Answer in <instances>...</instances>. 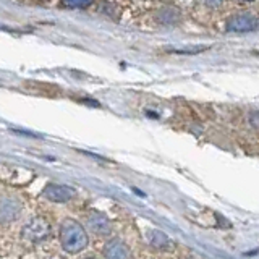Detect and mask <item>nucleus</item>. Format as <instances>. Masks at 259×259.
<instances>
[{"label":"nucleus","mask_w":259,"mask_h":259,"mask_svg":"<svg viewBox=\"0 0 259 259\" xmlns=\"http://www.w3.org/2000/svg\"><path fill=\"white\" fill-rule=\"evenodd\" d=\"M60 241L65 251L78 253V251L88 246V235L78 222L65 221L60 227Z\"/></svg>","instance_id":"1"},{"label":"nucleus","mask_w":259,"mask_h":259,"mask_svg":"<svg viewBox=\"0 0 259 259\" xmlns=\"http://www.w3.org/2000/svg\"><path fill=\"white\" fill-rule=\"evenodd\" d=\"M49 235H51V225H49L44 219L34 217L23 227V237L32 243L44 241L49 238Z\"/></svg>","instance_id":"2"},{"label":"nucleus","mask_w":259,"mask_h":259,"mask_svg":"<svg viewBox=\"0 0 259 259\" xmlns=\"http://www.w3.org/2000/svg\"><path fill=\"white\" fill-rule=\"evenodd\" d=\"M42 194L51 201H55V202H65V201H70L73 196L76 194V191L71 188V186H67V185H55V183H51L47 185Z\"/></svg>","instance_id":"3"},{"label":"nucleus","mask_w":259,"mask_h":259,"mask_svg":"<svg viewBox=\"0 0 259 259\" xmlns=\"http://www.w3.org/2000/svg\"><path fill=\"white\" fill-rule=\"evenodd\" d=\"M227 28H229L230 31H238V32L253 31L257 28V20L249 13L235 15L229 21H227Z\"/></svg>","instance_id":"4"},{"label":"nucleus","mask_w":259,"mask_h":259,"mask_svg":"<svg viewBox=\"0 0 259 259\" xmlns=\"http://www.w3.org/2000/svg\"><path fill=\"white\" fill-rule=\"evenodd\" d=\"M21 206L16 199H10V198H4L0 199V222H10L13 219H16L20 215Z\"/></svg>","instance_id":"5"},{"label":"nucleus","mask_w":259,"mask_h":259,"mask_svg":"<svg viewBox=\"0 0 259 259\" xmlns=\"http://www.w3.org/2000/svg\"><path fill=\"white\" fill-rule=\"evenodd\" d=\"M89 225H91V230L96 232L97 235H105L110 232V224L107 221V217H104L99 212L89 215Z\"/></svg>","instance_id":"6"},{"label":"nucleus","mask_w":259,"mask_h":259,"mask_svg":"<svg viewBox=\"0 0 259 259\" xmlns=\"http://www.w3.org/2000/svg\"><path fill=\"white\" fill-rule=\"evenodd\" d=\"M104 254L107 256V257H128L130 256L126 246L120 240H112V241H109L107 245H105Z\"/></svg>","instance_id":"7"},{"label":"nucleus","mask_w":259,"mask_h":259,"mask_svg":"<svg viewBox=\"0 0 259 259\" xmlns=\"http://www.w3.org/2000/svg\"><path fill=\"white\" fill-rule=\"evenodd\" d=\"M149 241L154 248H164L168 245V238L164 232H159V230H152L149 235Z\"/></svg>","instance_id":"8"},{"label":"nucleus","mask_w":259,"mask_h":259,"mask_svg":"<svg viewBox=\"0 0 259 259\" xmlns=\"http://www.w3.org/2000/svg\"><path fill=\"white\" fill-rule=\"evenodd\" d=\"M62 2L68 8H86L91 5L94 0H62Z\"/></svg>","instance_id":"9"},{"label":"nucleus","mask_w":259,"mask_h":259,"mask_svg":"<svg viewBox=\"0 0 259 259\" xmlns=\"http://www.w3.org/2000/svg\"><path fill=\"white\" fill-rule=\"evenodd\" d=\"M221 2H222V0H207V4L210 7H219V5H221Z\"/></svg>","instance_id":"10"},{"label":"nucleus","mask_w":259,"mask_h":259,"mask_svg":"<svg viewBox=\"0 0 259 259\" xmlns=\"http://www.w3.org/2000/svg\"><path fill=\"white\" fill-rule=\"evenodd\" d=\"M245 2H251V0H245Z\"/></svg>","instance_id":"11"}]
</instances>
